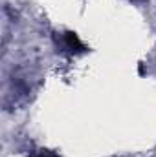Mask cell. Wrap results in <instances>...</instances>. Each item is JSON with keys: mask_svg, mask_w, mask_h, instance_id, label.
Here are the masks:
<instances>
[{"mask_svg": "<svg viewBox=\"0 0 156 157\" xmlns=\"http://www.w3.org/2000/svg\"><path fill=\"white\" fill-rule=\"evenodd\" d=\"M57 42H59V46H61L64 51L74 53V55L86 51V46H84V44L79 40L77 35H76V33H72V31H66V33H63L61 37H57Z\"/></svg>", "mask_w": 156, "mask_h": 157, "instance_id": "obj_1", "label": "cell"}, {"mask_svg": "<svg viewBox=\"0 0 156 157\" xmlns=\"http://www.w3.org/2000/svg\"><path fill=\"white\" fill-rule=\"evenodd\" d=\"M39 157H57V155H55L53 152H50V150H42L39 154Z\"/></svg>", "mask_w": 156, "mask_h": 157, "instance_id": "obj_2", "label": "cell"}]
</instances>
